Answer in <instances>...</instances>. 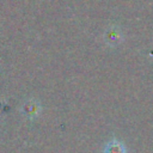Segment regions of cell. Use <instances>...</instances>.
<instances>
[{
	"instance_id": "cell-1",
	"label": "cell",
	"mask_w": 153,
	"mask_h": 153,
	"mask_svg": "<svg viewBox=\"0 0 153 153\" xmlns=\"http://www.w3.org/2000/svg\"><path fill=\"white\" fill-rule=\"evenodd\" d=\"M22 114L29 118V120H33L38 116V114L41 112V104L38 100H36L35 98H30L27 100H25L22 105L20 109Z\"/></svg>"
},
{
	"instance_id": "cell-3",
	"label": "cell",
	"mask_w": 153,
	"mask_h": 153,
	"mask_svg": "<svg viewBox=\"0 0 153 153\" xmlns=\"http://www.w3.org/2000/svg\"><path fill=\"white\" fill-rule=\"evenodd\" d=\"M103 153H127V148L121 141L112 139L105 143L103 148Z\"/></svg>"
},
{
	"instance_id": "cell-2",
	"label": "cell",
	"mask_w": 153,
	"mask_h": 153,
	"mask_svg": "<svg viewBox=\"0 0 153 153\" xmlns=\"http://www.w3.org/2000/svg\"><path fill=\"white\" fill-rule=\"evenodd\" d=\"M104 41L110 47L118 45L123 41V35H122L121 29L116 25H112V26L108 27L106 31L104 32Z\"/></svg>"
}]
</instances>
